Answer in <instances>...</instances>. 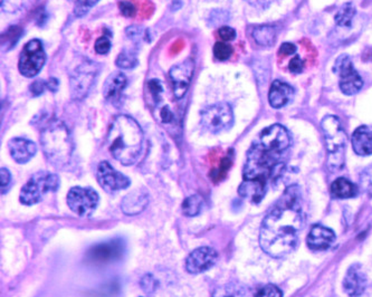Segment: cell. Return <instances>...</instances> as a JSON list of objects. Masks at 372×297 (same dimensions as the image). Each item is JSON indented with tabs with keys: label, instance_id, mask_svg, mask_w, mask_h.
<instances>
[{
	"label": "cell",
	"instance_id": "obj_1",
	"mask_svg": "<svg viewBox=\"0 0 372 297\" xmlns=\"http://www.w3.org/2000/svg\"><path fill=\"white\" fill-rule=\"evenodd\" d=\"M292 145L288 131L283 125L266 127L249 147L242 171L238 195L251 204H260L268 186L277 182L286 167V153Z\"/></svg>",
	"mask_w": 372,
	"mask_h": 297
},
{
	"label": "cell",
	"instance_id": "obj_2",
	"mask_svg": "<svg viewBox=\"0 0 372 297\" xmlns=\"http://www.w3.org/2000/svg\"><path fill=\"white\" fill-rule=\"evenodd\" d=\"M304 220L301 191L297 186H290L263 220L260 245L264 252L273 258L293 252Z\"/></svg>",
	"mask_w": 372,
	"mask_h": 297
},
{
	"label": "cell",
	"instance_id": "obj_3",
	"mask_svg": "<svg viewBox=\"0 0 372 297\" xmlns=\"http://www.w3.org/2000/svg\"><path fill=\"white\" fill-rule=\"evenodd\" d=\"M141 127L131 116L118 115L113 119L107 132V147L113 158L123 166L137 163L144 147Z\"/></svg>",
	"mask_w": 372,
	"mask_h": 297
},
{
	"label": "cell",
	"instance_id": "obj_4",
	"mask_svg": "<svg viewBox=\"0 0 372 297\" xmlns=\"http://www.w3.org/2000/svg\"><path fill=\"white\" fill-rule=\"evenodd\" d=\"M40 145L48 162L55 168H64L73 154L71 134L62 121L52 120L42 127Z\"/></svg>",
	"mask_w": 372,
	"mask_h": 297
},
{
	"label": "cell",
	"instance_id": "obj_5",
	"mask_svg": "<svg viewBox=\"0 0 372 297\" xmlns=\"http://www.w3.org/2000/svg\"><path fill=\"white\" fill-rule=\"evenodd\" d=\"M322 131L327 145V168L331 172H336L343 168L344 152L347 145V136L341 122L334 115H327L322 120Z\"/></svg>",
	"mask_w": 372,
	"mask_h": 297
},
{
	"label": "cell",
	"instance_id": "obj_6",
	"mask_svg": "<svg viewBox=\"0 0 372 297\" xmlns=\"http://www.w3.org/2000/svg\"><path fill=\"white\" fill-rule=\"evenodd\" d=\"M59 188V177L56 173L38 171L29 178L20 190V202L25 206L38 204L46 193H55Z\"/></svg>",
	"mask_w": 372,
	"mask_h": 297
},
{
	"label": "cell",
	"instance_id": "obj_7",
	"mask_svg": "<svg viewBox=\"0 0 372 297\" xmlns=\"http://www.w3.org/2000/svg\"><path fill=\"white\" fill-rule=\"evenodd\" d=\"M99 73V64L92 61H85L77 66L71 75L72 99L82 101L88 97Z\"/></svg>",
	"mask_w": 372,
	"mask_h": 297
},
{
	"label": "cell",
	"instance_id": "obj_8",
	"mask_svg": "<svg viewBox=\"0 0 372 297\" xmlns=\"http://www.w3.org/2000/svg\"><path fill=\"white\" fill-rule=\"evenodd\" d=\"M201 120L203 127L210 134H220L233 127L234 113L231 105L217 103L203 110Z\"/></svg>",
	"mask_w": 372,
	"mask_h": 297
},
{
	"label": "cell",
	"instance_id": "obj_9",
	"mask_svg": "<svg viewBox=\"0 0 372 297\" xmlns=\"http://www.w3.org/2000/svg\"><path fill=\"white\" fill-rule=\"evenodd\" d=\"M46 54L40 40H33L24 46L20 57L18 68L25 77H34L45 65Z\"/></svg>",
	"mask_w": 372,
	"mask_h": 297
},
{
	"label": "cell",
	"instance_id": "obj_10",
	"mask_svg": "<svg viewBox=\"0 0 372 297\" xmlns=\"http://www.w3.org/2000/svg\"><path fill=\"white\" fill-rule=\"evenodd\" d=\"M333 72L338 75L339 84L342 93L346 95H355L359 93L364 86V81L361 79L358 72L353 67L352 61L348 55L343 54L336 58Z\"/></svg>",
	"mask_w": 372,
	"mask_h": 297
},
{
	"label": "cell",
	"instance_id": "obj_11",
	"mask_svg": "<svg viewBox=\"0 0 372 297\" xmlns=\"http://www.w3.org/2000/svg\"><path fill=\"white\" fill-rule=\"evenodd\" d=\"M70 209L79 217H90L99 204V193L92 188L73 187L68 193Z\"/></svg>",
	"mask_w": 372,
	"mask_h": 297
},
{
	"label": "cell",
	"instance_id": "obj_12",
	"mask_svg": "<svg viewBox=\"0 0 372 297\" xmlns=\"http://www.w3.org/2000/svg\"><path fill=\"white\" fill-rule=\"evenodd\" d=\"M96 178L100 186L107 193H116L130 187V179L118 172V170L114 169L107 161L101 162L98 166Z\"/></svg>",
	"mask_w": 372,
	"mask_h": 297
},
{
	"label": "cell",
	"instance_id": "obj_13",
	"mask_svg": "<svg viewBox=\"0 0 372 297\" xmlns=\"http://www.w3.org/2000/svg\"><path fill=\"white\" fill-rule=\"evenodd\" d=\"M124 252V243L121 239H112L98 243L95 246L91 247L88 252V259L93 264L113 263V262L121 259Z\"/></svg>",
	"mask_w": 372,
	"mask_h": 297
},
{
	"label": "cell",
	"instance_id": "obj_14",
	"mask_svg": "<svg viewBox=\"0 0 372 297\" xmlns=\"http://www.w3.org/2000/svg\"><path fill=\"white\" fill-rule=\"evenodd\" d=\"M194 70H195V62L192 58H188L170 70L169 77L173 85L176 99H180L186 95L194 75Z\"/></svg>",
	"mask_w": 372,
	"mask_h": 297
},
{
	"label": "cell",
	"instance_id": "obj_15",
	"mask_svg": "<svg viewBox=\"0 0 372 297\" xmlns=\"http://www.w3.org/2000/svg\"><path fill=\"white\" fill-rule=\"evenodd\" d=\"M218 254L212 247L196 248L186 259V271L190 274H201L212 268L217 261Z\"/></svg>",
	"mask_w": 372,
	"mask_h": 297
},
{
	"label": "cell",
	"instance_id": "obj_16",
	"mask_svg": "<svg viewBox=\"0 0 372 297\" xmlns=\"http://www.w3.org/2000/svg\"><path fill=\"white\" fill-rule=\"evenodd\" d=\"M366 287V276L360 264H353L348 269L343 280V289L350 297L364 294Z\"/></svg>",
	"mask_w": 372,
	"mask_h": 297
},
{
	"label": "cell",
	"instance_id": "obj_17",
	"mask_svg": "<svg viewBox=\"0 0 372 297\" xmlns=\"http://www.w3.org/2000/svg\"><path fill=\"white\" fill-rule=\"evenodd\" d=\"M307 246L312 250H327L336 241V234L330 228L314 225L307 236Z\"/></svg>",
	"mask_w": 372,
	"mask_h": 297
},
{
	"label": "cell",
	"instance_id": "obj_18",
	"mask_svg": "<svg viewBox=\"0 0 372 297\" xmlns=\"http://www.w3.org/2000/svg\"><path fill=\"white\" fill-rule=\"evenodd\" d=\"M9 152L15 161L20 164L27 163L34 158L37 147L34 142L24 138H15L8 142Z\"/></svg>",
	"mask_w": 372,
	"mask_h": 297
},
{
	"label": "cell",
	"instance_id": "obj_19",
	"mask_svg": "<svg viewBox=\"0 0 372 297\" xmlns=\"http://www.w3.org/2000/svg\"><path fill=\"white\" fill-rule=\"evenodd\" d=\"M149 204V193L144 189H134L124 197L121 202L122 211L127 216L139 215Z\"/></svg>",
	"mask_w": 372,
	"mask_h": 297
},
{
	"label": "cell",
	"instance_id": "obj_20",
	"mask_svg": "<svg viewBox=\"0 0 372 297\" xmlns=\"http://www.w3.org/2000/svg\"><path fill=\"white\" fill-rule=\"evenodd\" d=\"M293 97L294 88L290 85L279 79L274 81L270 94H268V101L272 108H284L285 105L288 104L293 99Z\"/></svg>",
	"mask_w": 372,
	"mask_h": 297
},
{
	"label": "cell",
	"instance_id": "obj_21",
	"mask_svg": "<svg viewBox=\"0 0 372 297\" xmlns=\"http://www.w3.org/2000/svg\"><path fill=\"white\" fill-rule=\"evenodd\" d=\"M127 83V77L122 72H113L103 85V97L109 102H116L121 97Z\"/></svg>",
	"mask_w": 372,
	"mask_h": 297
},
{
	"label": "cell",
	"instance_id": "obj_22",
	"mask_svg": "<svg viewBox=\"0 0 372 297\" xmlns=\"http://www.w3.org/2000/svg\"><path fill=\"white\" fill-rule=\"evenodd\" d=\"M352 147L358 156L372 154V127L362 125L353 132Z\"/></svg>",
	"mask_w": 372,
	"mask_h": 297
},
{
	"label": "cell",
	"instance_id": "obj_23",
	"mask_svg": "<svg viewBox=\"0 0 372 297\" xmlns=\"http://www.w3.org/2000/svg\"><path fill=\"white\" fill-rule=\"evenodd\" d=\"M331 193L334 198H353L358 193V189L355 187V184L349 182L348 179L339 178L331 186Z\"/></svg>",
	"mask_w": 372,
	"mask_h": 297
},
{
	"label": "cell",
	"instance_id": "obj_24",
	"mask_svg": "<svg viewBox=\"0 0 372 297\" xmlns=\"http://www.w3.org/2000/svg\"><path fill=\"white\" fill-rule=\"evenodd\" d=\"M253 38L258 45L270 47L274 45V42L277 40V31L273 26H257L253 31Z\"/></svg>",
	"mask_w": 372,
	"mask_h": 297
},
{
	"label": "cell",
	"instance_id": "obj_25",
	"mask_svg": "<svg viewBox=\"0 0 372 297\" xmlns=\"http://www.w3.org/2000/svg\"><path fill=\"white\" fill-rule=\"evenodd\" d=\"M212 297H248V291L245 286L233 282L215 289Z\"/></svg>",
	"mask_w": 372,
	"mask_h": 297
},
{
	"label": "cell",
	"instance_id": "obj_26",
	"mask_svg": "<svg viewBox=\"0 0 372 297\" xmlns=\"http://www.w3.org/2000/svg\"><path fill=\"white\" fill-rule=\"evenodd\" d=\"M38 0H1V9L6 14H17L34 6Z\"/></svg>",
	"mask_w": 372,
	"mask_h": 297
},
{
	"label": "cell",
	"instance_id": "obj_27",
	"mask_svg": "<svg viewBox=\"0 0 372 297\" xmlns=\"http://www.w3.org/2000/svg\"><path fill=\"white\" fill-rule=\"evenodd\" d=\"M203 208V198L199 195L187 197L181 204L183 215L186 217H196L199 215Z\"/></svg>",
	"mask_w": 372,
	"mask_h": 297
},
{
	"label": "cell",
	"instance_id": "obj_28",
	"mask_svg": "<svg viewBox=\"0 0 372 297\" xmlns=\"http://www.w3.org/2000/svg\"><path fill=\"white\" fill-rule=\"evenodd\" d=\"M355 6H353L352 3H346V5H343L341 8L339 9V12L336 13L334 20H336V23L338 24L339 26L350 29L351 25H352V20L353 18H355Z\"/></svg>",
	"mask_w": 372,
	"mask_h": 297
},
{
	"label": "cell",
	"instance_id": "obj_29",
	"mask_svg": "<svg viewBox=\"0 0 372 297\" xmlns=\"http://www.w3.org/2000/svg\"><path fill=\"white\" fill-rule=\"evenodd\" d=\"M116 66L121 70H131L138 65L136 53L131 51H123L118 54L116 61Z\"/></svg>",
	"mask_w": 372,
	"mask_h": 297
},
{
	"label": "cell",
	"instance_id": "obj_30",
	"mask_svg": "<svg viewBox=\"0 0 372 297\" xmlns=\"http://www.w3.org/2000/svg\"><path fill=\"white\" fill-rule=\"evenodd\" d=\"M359 182H360L361 188L364 193L372 197V164L360 173Z\"/></svg>",
	"mask_w": 372,
	"mask_h": 297
},
{
	"label": "cell",
	"instance_id": "obj_31",
	"mask_svg": "<svg viewBox=\"0 0 372 297\" xmlns=\"http://www.w3.org/2000/svg\"><path fill=\"white\" fill-rule=\"evenodd\" d=\"M99 1L100 0H79V1L75 3L74 14H75V16H77V17H83V16L88 14L91 9L93 8Z\"/></svg>",
	"mask_w": 372,
	"mask_h": 297
},
{
	"label": "cell",
	"instance_id": "obj_32",
	"mask_svg": "<svg viewBox=\"0 0 372 297\" xmlns=\"http://www.w3.org/2000/svg\"><path fill=\"white\" fill-rule=\"evenodd\" d=\"M233 49L226 42H218L214 46V55L217 60L227 61L231 56Z\"/></svg>",
	"mask_w": 372,
	"mask_h": 297
},
{
	"label": "cell",
	"instance_id": "obj_33",
	"mask_svg": "<svg viewBox=\"0 0 372 297\" xmlns=\"http://www.w3.org/2000/svg\"><path fill=\"white\" fill-rule=\"evenodd\" d=\"M255 297H283V293L277 285L268 284L261 289Z\"/></svg>",
	"mask_w": 372,
	"mask_h": 297
},
{
	"label": "cell",
	"instance_id": "obj_34",
	"mask_svg": "<svg viewBox=\"0 0 372 297\" xmlns=\"http://www.w3.org/2000/svg\"><path fill=\"white\" fill-rule=\"evenodd\" d=\"M140 285H141L142 289L146 293L150 294V293H153L158 287V280H155L151 274L144 275L141 282H140Z\"/></svg>",
	"mask_w": 372,
	"mask_h": 297
},
{
	"label": "cell",
	"instance_id": "obj_35",
	"mask_svg": "<svg viewBox=\"0 0 372 297\" xmlns=\"http://www.w3.org/2000/svg\"><path fill=\"white\" fill-rule=\"evenodd\" d=\"M0 178H1V195L8 193L12 187V173L6 168H1L0 170Z\"/></svg>",
	"mask_w": 372,
	"mask_h": 297
},
{
	"label": "cell",
	"instance_id": "obj_36",
	"mask_svg": "<svg viewBox=\"0 0 372 297\" xmlns=\"http://www.w3.org/2000/svg\"><path fill=\"white\" fill-rule=\"evenodd\" d=\"M155 118L159 120V122H160L161 125H171L172 122H173V120H175L173 113H172L171 110H170L166 105V106H164V108L160 109V110H158Z\"/></svg>",
	"mask_w": 372,
	"mask_h": 297
},
{
	"label": "cell",
	"instance_id": "obj_37",
	"mask_svg": "<svg viewBox=\"0 0 372 297\" xmlns=\"http://www.w3.org/2000/svg\"><path fill=\"white\" fill-rule=\"evenodd\" d=\"M231 166V160L229 158H225L224 159L223 161H222V164H220V168L218 170H215L214 172H212V179H214V182H219V180H222V179L225 177L226 172L228 171L229 167Z\"/></svg>",
	"mask_w": 372,
	"mask_h": 297
},
{
	"label": "cell",
	"instance_id": "obj_38",
	"mask_svg": "<svg viewBox=\"0 0 372 297\" xmlns=\"http://www.w3.org/2000/svg\"><path fill=\"white\" fill-rule=\"evenodd\" d=\"M111 42L107 37H100L95 42V51L98 54L105 55L110 51Z\"/></svg>",
	"mask_w": 372,
	"mask_h": 297
},
{
	"label": "cell",
	"instance_id": "obj_39",
	"mask_svg": "<svg viewBox=\"0 0 372 297\" xmlns=\"http://www.w3.org/2000/svg\"><path fill=\"white\" fill-rule=\"evenodd\" d=\"M125 33H127V38H130L133 42H139L144 36V29L139 27V26H131L127 29Z\"/></svg>",
	"mask_w": 372,
	"mask_h": 297
},
{
	"label": "cell",
	"instance_id": "obj_40",
	"mask_svg": "<svg viewBox=\"0 0 372 297\" xmlns=\"http://www.w3.org/2000/svg\"><path fill=\"white\" fill-rule=\"evenodd\" d=\"M218 33H219V36L222 37V40H225V42H231V40H234L236 38V31H235V29L229 27V26L220 27Z\"/></svg>",
	"mask_w": 372,
	"mask_h": 297
},
{
	"label": "cell",
	"instance_id": "obj_41",
	"mask_svg": "<svg viewBox=\"0 0 372 297\" xmlns=\"http://www.w3.org/2000/svg\"><path fill=\"white\" fill-rule=\"evenodd\" d=\"M290 73L300 74L304 70V62L300 58V56L294 57L293 60H290L288 64Z\"/></svg>",
	"mask_w": 372,
	"mask_h": 297
},
{
	"label": "cell",
	"instance_id": "obj_42",
	"mask_svg": "<svg viewBox=\"0 0 372 297\" xmlns=\"http://www.w3.org/2000/svg\"><path fill=\"white\" fill-rule=\"evenodd\" d=\"M120 10H121L122 15L125 16V17H133L136 15V8L129 1H122L120 3Z\"/></svg>",
	"mask_w": 372,
	"mask_h": 297
},
{
	"label": "cell",
	"instance_id": "obj_43",
	"mask_svg": "<svg viewBox=\"0 0 372 297\" xmlns=\"http://www.w3.org/2000/svg\"><path fill=\"white\" fill-rule=\"evenodd\" d=\"M45 88H47V86H46V82H44V81H35L33 84L31 85V92L34 97H38V95H40V94L44 93V91H45Z\"/></svg>",
	"mask_w": 372,
	"mask_h": 297
},
{
	"label": "cell",
	"instance_id": "obj_44",
	"mask_svg": "<svg viewBox=\"0 0 372 297\" xmlns=\"http://www.w3.org/2000/svg\"><path fill=\"white\" fill-rule=\"evenodd\" d=\"M296 49H297V47L294 44H292V42H284L279 47V55H283V56H288V55L295 54Z\"/></svg>",
	"mask_w": 372,
	"mask_h": 297
},
{
	"label": "cell",
	"instance_id": "obj_45",
	"mask_svg": "<svg viewBox=\"0 0 372 297\" xmlns=\"http://www.w3.org/2000/svg\"><path fill=\"white\" fill-rule=\"evenodd\" d=\"M246 1L251 3V6L260 7V8H265L272 3V0H246Z\"/></svg>",
	"mask_w": 372,
	"mask_h": 297
},
{
	"label": "cell",
	"instance_id": "obj_46",
	"mask_svg": "<svg viewBox=\"0 0 372 297\" xmlns=\"http://www.w3.org/2000/svg\"><path fill=\"white\" fill-rule=\"evenodd\" d=\"M46 86H47L48 90L52 92H56L59 90V79H55V77H51L46 82Z\"/></svg>",
	"mask_w": 372,
	"mask_h": 297
},
{
	"label": "cell",
	"instance_id": "obj_47",
	"mask_svg": "<svg viewBox=\"0 0 372 297\" xmlns=\"http://www.w3.org/2000/svg\"><path fill=\"white\" fill-rule=\"evenodd\" d=\"M70 1H74V3H77L79 0H70Z\"/></svg>",
	"mask_w": 372,
	"mask_h": 297
}]
</instances>
